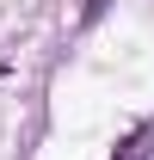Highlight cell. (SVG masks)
<instances>
[{"instance_id":"obj_1","label":"cell","mask_w":154,"mask_h":160,"mask_svg":"<svg viewBox=\"0 0 154 160\" xmlns=\"http://www.w3.org/2000/svg\"><path fill=\"white\" fill-rule=\"evenodd\" d=\"M99 12H105V0H86V12H80V19L93 25V19H99Z\"/></svg>"}]
</instances>
